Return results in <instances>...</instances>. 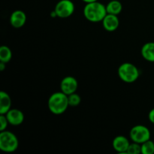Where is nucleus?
I'll return each instance as SVG.
<instances>
[{"mask_svg":"<svg viewBox=\"0 0 154 154\" xmlns=\"http://www.w3.org/2000/svg\"><path fill=\"white\" fill-rule=\"evenodd\" d=\"M120 80L127 84H132L139 78L140 72L138 68L130 63H124L120 65L117 70Z\"/></svg>","mask_w":154,"mask_h":154,"instance_id":"3","label":"nucleus"},{"mask_svg":"<svg viewBox=\"0 0 154 154\" xmlns=\"http://www.w3.org/2000/svg\"><path fill=\"white\" fill-rule=\"evenodd\" d=\"M51 16L52 17H57V13H56L55 11L54 10L52 12H51Z\"/></svg>","mask_w":154,"mask_h":154,"instance_id":"23","label":"nucleus"},{"mask_svg":"<svg viewBox=\"0 0 154 154\" xmlns=\"http://www.w3.org/2000/svg\"><path fill=\"white\" fill-rule=\"evenodd\" d=\"M75 10V4L71 0H60L57 3L54 11L57 17L68 18L72 16Z\"/></svg>","mask_w":154,"mask_h":154,"instance_id":"6","label":"nucleus"},{"mask_svg":"<svg viewBox=\"0 0 154 154\" xmlns=\"http://www.w3.org/2000/svg\"><path fill=\"white\" fill-rule=\"evenodd\" d=\"M9 123L5 114H0V131H5L7 129Z\"/></svg>","mask_w":154,"mask_h":154,"instance_id":"19","label":"nucleus"},{"mask_svg":"<svg viewBox=\"0 0 154 154\" xmlns=\"http://www.w3.org/2000/svg\"><path fill=\"white\" fill-rule=\"evenodd\" d=\"M141 145V153L142 154H153L154 153V142L151 140L145 141Z\"/></svg>","mask_w":154,"mask_h":154,"instance_id":"16","label":"nucleus"},{"mask_svg":"<svg viewBox=\"0 0 154 154\" xmlns=\"http://www.w3.org/2000/svg\"><path fill=\"white\" fill-rule=\"evenodd\" d=\"M48 108L52 114L60 115L66 112L69 108L68 96L63 92H56L48 99Z\"/></svg>","mask_w":154,"mask_h":154,"instance_id":"2","label":"nucleus"},{"mask_svg":"<svg viewBox=\"0 0 154 154\" xmlns=\"http://www.w3.org/2000/svg\"><path fill=\"white\" fill-rule=\"evenodd\" d=\"M141 56L145 60L154 63V42H147L141 48Z\"/></svg>","mask_w":154,"mask_h":154,"instance_id":"13","label":"nucleus"},{"mask_svg":"<svg viewBox=\"0 0 154 154\" xmlns=\"http://www.w3.org/2000/svg\"><path fill=\"white\" fill-rule=\"evenodd\" d=\"M107 14L106 6L98 1L87 3L84 8V17L92 23L102 22Z\"/></svg>","mask_w":154,"mask_h":154,"instance_id":"1","label":"nucleus"},{"mask_svg":"<svg viewBox=\"0 0 154 154\" xmlns=\"http://www.w3.org/2000/svg\"><path fill=\"white\" fill-rule=\"evenodd\" d=\"M9 124L11 126H20L24 121V114L20 110L16 108H11L5 114Z\"/></svg>","mask_w":154,"mask_h":154,"instance_id":"10","label":"nucleus"},{"mask_svg":"<svg viewBox=\"0 0 154 154\" xmlns=\"http://www.w3.org/2000/svg\"><path fill=\"white\" fill-rule=\"evenodd\" d=\"M5 64L6 63H3V62H0V71H4L5 69Z\"/></svg>","mask_w":154,"mask_h":154,"instance_id":"21","label":"nucleus"},{"mask_svg":"<svg viewBox=\"0 0 154 154\" xmlns=\"http://www.w3.org/2000/svg\"><path fill=\"white\" fill-rule=\"evenodd\" d=\"M105 6H106L107 13L111 14L118 15L123 10L122 3L118 0H111Z\"/></svg>","mask_w":154,"mask_h":154,"instance_id":"14","label":"nucleus"},{"mask_svg":"<svg viewBox=\"0 0 154 154\" xmlns=\"http://www.w3.org/2000/svg\"><path fill=\"white\" fill-rule=\"evenodd\" d=\"M11 99L6 92H0V114H6L11 109Z\"/></svg>","mask_w":154,"mask_h":154,"instance_id":"12","label":"nucleus"},{"mask_svg":"<svg viewBox=\"0 0 154 154\" xmlns=\"http://www.w3.org/2000/svg\"><path fill=\"white\" fill-rule=\"evenodd\" d=\"M82 1L84 2H85L86 4H87V3L94 2H96V1H98V0H82Z\"/></svg>","mask_w":154,"mask_h":154,"instance_id":"22","label":"nucleus"},{"mask_svg":"<svg viewBox=\"0 0 154 154\" xmlns=\"http://www.w3.org/2000/svg\"><path fill=\"white\" fill-rule=\"evenodd\" d=\"M148 119L150 123L154 124V108L151 109L148 114Z\"/></svg>","mask_w":154,"mask_h":154,"instance_id":"20","label":"nucleus"},{"mask_svg":"<svg viewBox=\"0 0 154 154\" xmlns=\"http://www.w3.org/2000/svg\"><path fill=\"white\" fill-rule=\"evenodd\" d=\"M68 99H69V105L71 107H76L80 105L81 102V96L76 93H74L68 96Z\"/></svg>","mask_w":154,"mask_h":154,"instance_id":"17","label":"nucleus"},{"mask_svg":"<svg viewBox=\"0 0 154 154\" xmlns=\"http://www.w3.org/2000/svg\"><path fill=\"white\" fill-rule=\"evenodd\" d=\"M129 137L133 142L141 144L150 139V131L144 125H136L131 129Z\"/></svg>","mask_w":154,"mask_h":154,"instance_id":"5","label":"nucleus"},{"mask_svg":"<svg viewBox=\"0 0 154 154\" xmlns=\"http://www.w3.org/2000/svg\"><path fill=\"white\" fill-rule=\"evenodd\" d=\"M130 144L129 139L123 135L115 137L112 141V147L119 153H127V150Z\"/></svg>","mask_w":154,"mask_h":154,"instance_id":"8","label":"nucleus"},{"mask_svg":"<svg viewBox=\"0 0 154 154\" xmlns=\"http://www.w3.org/2000/svg\"><path fill=\"white\" fill-rule=\"evenodd\" d=\"M12 58V52L10 48L5 45L0 48V62L8 63Z\"/></svg>","mask_w":154,"mask_h":154,"instance_id":"15","label":"nucleus"},{"mask_svg":"<svg viewBox=\"0 0 154 154\" xmlns=\"http://www.w3.org/2000/svg\"><path fill=\"white\" fill-rule=\"evenodd\" d=\"M78 87V82L76 78L72 76H66L60 82V89L67 96L75 93Z\"/></svg>","mask_w":154,"mask_h":154,"instance_id":"7","label":"nucleus"},{"mask_svg":"<svg viewBox=\"0 0 154 154\" xmlns=\"http://www.w3.org/2000/svg\"><path fill=\"white\" fill-rule=\"evenodd\" d=\"M19 147V141L16 135L10 131L0 132V150L5 153H13Z\"/></svg>","mask_w":154,"mask_h":154,"instance_id":"4","label":"nucleus"},{"mask_svg":"<svg viewBox=\"0 0 154 154\" xmlns=\"http://www.w3.org/2000/svg\"><path fill=\"white\" fill-rule=\"evenodd\" d=\"M141 153V145L138 143H130L127 150V154H140Z\"/></svg>","mask_w":154,"mask_h":154,"instance_id":"18","label":"nucleus"},{"mask_svg":"<svg viewBox=\"0 0 154 154\" xmlns=\"http://www.w3.org/2000/svg\"><path fill=\"white\" fill-rule=\"evenodd\" d=\"M10 23L14 28L19 29L23 26L26 22V15L21 10H16L12 12L10 16Z\"/></svg>","mask_w":154,"mask_h":154,"instance_id":"9","label":"nucleus"},{"mask_svg":"<svg viewBox=\"0 0 154 154\" xmlns=\"http://www.w3.org/2000/svg\"><path fill=\"white\" fill-rule=\"evenodd\" d=\"M102 22L104 29L108 32L115 31L120 25V20L117 15L111 14H107Z\"/></svg>","mask_w":154,"mask_h":154,"instance_id":"11","label":"nucleus"}]
</instances>
